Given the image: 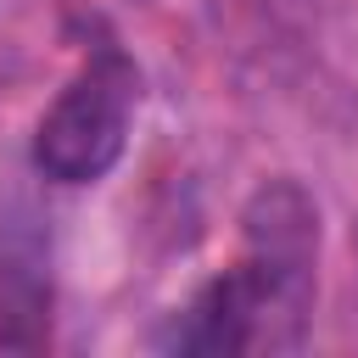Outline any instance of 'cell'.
Returning a JSON list of instances; mask_svg holds the SVG:
<instances>
[{"mask_svg": "<svg viewBox=\"0 0 358 358\" xmlns=\"http://www.w3.org/2000/svg\"><path fill=\"white\" fill-rule=\"evenodd\" d=\"M241 257L196 285L185 308L151 336L179 358L296 352L313 324L319 291V201L302 179H263L241 207Z\"/></svg>", "mask_w": 358, "mask_h": 358, "instance_id": "6da1fadb", "label": "cell"}, {"mask_svg": "<svg viewBox=\"0 0 358 358\" xmlns=\"http://www.w3.org/2000/svg\"><path fill=\"white\" fill-rule=\"evenodd\" d=\"M134 112H140V67L117 39H95L84 45L78 73L56 90V101L39 112L34 140H28V162L39 179L50 185H101L134 134Z\"/></svg>", "mask_w": 358, "mask_h": 358, "instance_id": "7a4b0ae2", "label": "cell"}]
</instances>
